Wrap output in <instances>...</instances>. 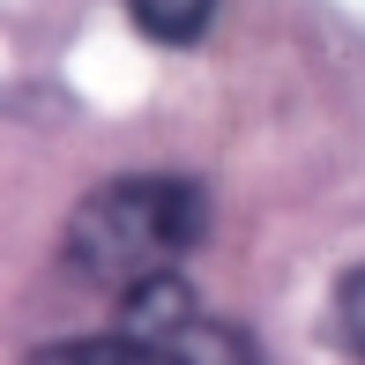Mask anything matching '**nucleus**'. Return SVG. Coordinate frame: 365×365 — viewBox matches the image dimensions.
Masks as SVG:
<instances>
[{"label":"nucleus","mask_w":365,"mask_h":365,"mask_svg":"<svg viewBox=\"0 0 365 365\" xmlns=\"http://www.w3.org/2000/svg\"><path fill=\"white\" fill-rule=\"evenodd\" d=\"M30 365H164L142 336H75V343H45L30 351Z\"/></svg>","instance_id":"obj_3"},{"label":"nucleus","mask_w":365,"mask_h":365,"mask_svg":"<svg viewBox=\"0 0 365 365\" xmlns=\"http://www.w3.org/2000/svg\"><path fill=\"white\" fill-rule=\"evenodd\" d=\"M209 224V202L194 179H164V172H142V179H112L97 187L90 202L75 209L68 224V261L97 284L127 291L142 276L172 269Z\"/></svg>","instance_id":"obj_1"},{"label":"nucleus","mask_w":365,"mask_h":365,"mask_svg":"<svg viewBox=\"0 0 365 365\" xmlns=\"http://www.w3.org/2000/svg\"><path fill=\"white\" fill-rule=\"evenodd\" d=\"M343 328H351V343H358V358H365V269L343 284Z\"/></svg>","instance_id":"obj_5"},{"label":"nucleus","mask_w":365,"mask_h":365,"mask_svg":"<svg viewBox=\"0 0 365 365\" xmlns=\"http://www.w3.org/2000/svg\"><path fill=\"white\" fill-rule=\"evenodd\" d=\"M164 365H261V351H254V336H239L231 321H209L202 306L187 313V321L172 328V336H157L149 343Z\"/></svg>","instance_id":"obj_2"},{"label":"nucleus","mask_w":365,"mask_h":365,"mask_svg":"<svg viewBox=\"0 0 365 365\" xmlns=\"http://www.w3.org/2000/svg\"><path fill=\"white\" fill-rule=\"evenodd\" d=\"M127 8H135V23L157 45H194L209 23H217V0H127Z\"/></svg>","instance_id":"obj_4"}]
</instances>
